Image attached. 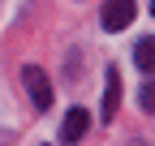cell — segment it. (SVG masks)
I'll return each instance as SVG.
<instances>
[{
  "instance_id": "cell-1",
  "label": "cell",
  "mask_w": 155,
  "mask_h": 146,
  "mask_svg": "<svg viewBox=\"0 0 155 146\" xmlns=\"http://www.w3.org/2000/svg\"><path fill=\"white\" fill-rule=\"evenodd\" d=\"M22 82H26V95H30V103L43 112V107H52V82H48V73L39 69V65H26L22 69Z\"/></svg>"
},
{
  "instance_id": "cell-2",
  "label": "cell",
  "mask_w": 155,
  "mask_h": 146,
  "mask_svg": "<svg viewBox=\"0 0 155 146\" xmlns=\"http://www.w3.org/2000/svg\"><path fill=\"white\" fill-rule=\"evenodd\" d=\"M134 0H108L104 5V30H125L129 22H134Z\"/></svg>"
},
{
  "instance_id": "cell-3",
  "label": "cell",
  "mask_w": 155,
  "mask_h": 146,
  "mask_svg": "<svg viewBox=\"0 0 155 146\" xmlns=\"http://www.w3.org/2000/svg\"><path fill=\"white\" fill-rule=\"evenodd\" d=\"M116 107H121V73L108 69V82H104V103H99V116L112 120L116 116Z\"/></svg>"
},
{
  "instance_id": "cell-4",
  "label": "cell",
  "mask_w": 155,
  "mask_h": 146,
  "mask_svg": "<svg viewBox=\"0 0 155 146\" xmlns=\"http://www.w3.org/2000/svg\"><path fill=\"white\" fill-rule=\"evenodd\" d=\"M86 125H91V116L82 112V107H73V112L61 120V142L65 146H73V142H82V133H86Z\"/></svg>"
},
{
  "instance_id": "cell-5",
  "label": "cell",
  "mask_w": 155,
  "mask_h": 146,
  "mask_svg": "<svg viewBox=\"0 0 155 146\" xmlns=\"http://www.w3.org/2000/svg\"><path fill=\"white\" fill-rule=\"evenodd\" d=\"M134 60H138L142 73H155V34H147V39L134 47Z\"/></svg>"
},
{
  "instance_id": "cell-6",
  "label": "cell",
  "mask_w": 155,
  "mask_h": 146,
  "mask_svg": "<svg viewBox=\"0 0 155 146\" xmlns=\"http://www.w3.org/2000/svg\"><path fill=\"white\" fill-rule=\"evenodd\" d=\"M138 103L147 107V112H155V78H151V82H147V86L138 90Z\"/></svg>"
},
{
  "instance_id": "cell-7",
  "label": "cell",
  "mask_w": 155,
  "mask_h": 146,
  "mask_svg": "<svg viewBox=\"0 0 155 146\" xmlns=\"http://www.w3.org/2000/svg\"><path fill=\"white\" fill-rule=\"evenodd\" d=\"M151 13H155V0H151Z\"/></svg>"
}]
</instances>
